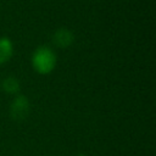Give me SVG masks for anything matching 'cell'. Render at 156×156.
<instances>
[{"label":"cell","mask_w":156,"mask_h":156,"mask_svg":"<svg viewBox=\"0 0 156 156\" xmlns=\"http://www.w3.org/2000/svg\"><path fill=\"white\" fill-rule=\"evenodd\" d=\"M13 54V45L12 41L7 37L0 38V65L6 63Z\"/></svg>","instance_id":"277c9868"},{"label":"cell","mask_w":156,"mask_h":156,"mask_svg":"<svg viewBox=\"0 0 156 156\" xmlns=\"http://www.w3.org/2000/svg\"><path fill=\"white\" fill-rule=\"evenodd\" d=\"M78 156H85V155H84V154H79Z\"/></svg>","instance_id":"8992f818"},{"label":"cell","mask_w":156,"mask_h":156,"mask_svg":"<svg viewBox=\"0 0 156 156\" xmlns=\"http://www.w3.org/2000/svg\"><path fill=\"white\" fill-rule=\"evenodd\" d=\"M30 61H32V66L37 73L49 74L55 68L57 57L51 48L41 45V46H38L33 51Z\"/></svg>","instance_id":"6da1fadb"},{"label":"cell","mask_w":156,"mask_h":156,"mask_svg":"<svg viewBox=\"0 0 156 156\" xmlns=\"http://www.w3.org/2000/svg\"><path fill=\"white\" fill-rule=\"evenodd\" d=\"M74 40L73 33L67 28H60L57 29L52 35V43L58 48H68L72 45Z\"/></svg>","instance_id":"3957f363"},{"label":"cell","mask_w":156,"mask_h":156,"mask_svg":"<svg viewBox=\"0 0 156 156\" xmlns=\"http://www.w3.org/2000/svg\"><path fill=\"white\" fill-rule=\"evenodd\" d=\"M29 110L30 105L28 99L23 95H17L10 106V115L15 121H23L29 115Z\"/></svg>","instance_id":"7a4b0ae2"},{"label":"cell","mask_w":156,"mask_h":156,"mask_svg":"<svg viewBox=\"0 0 156 156\" xmlns=\"http://www.w3.org/2000/svg\"><path fill=\"white\" fill-rule=\"evenodd\" d=\"M1 87H2L4 91L7 94H16L20 90V80L15 77H6L2 80Z\"/></svg>","instance_id":"5b68a950"}]
</instances>
